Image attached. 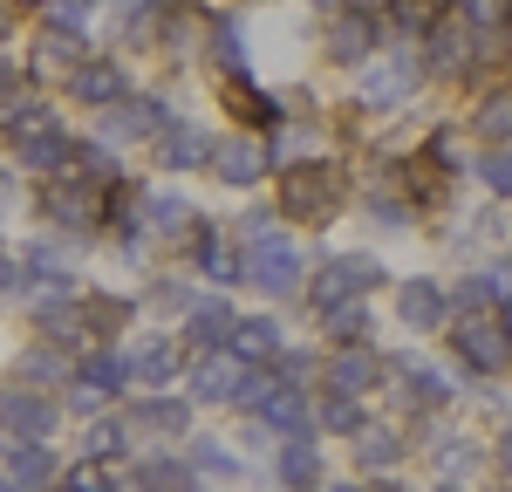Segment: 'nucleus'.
Listing matches in <instances>:
<instances>
[{
	"label": "nucleus",
	"mask_w": 512,
	"mask_h": 492,
	"mask_svg": "<svg viewBox=\"0 0 512 492\" xmlns=\"http://www.w3.org/2000/svg\"><path fill=\"white\" fill-rule=\"evenodd\" d=\"M62 89L76 96L82 110H117V103H123V89H130V82H123V62H117V55H89V62H82L76 76L62 82Z\"/></svg>",
	"instance_id": "nucleus-5"
},
{
	"label": "nucleus",
	"mask_w": 512,
	"mask_h": 492,
	"mask_svg": "<svg viewBox=\"0 0 512 492\" xmlns=\"http://www.w3.org/2000/svg\"><path fill=\"white\" fill-rule=\"evenodd\" d=\"M69 492H110V472L103 465H76L69 472Z\"/></svg>",
	"instance_id": "nucleus-26"
},
{
	"label": "nucleus",
	"mask_w": 512,
	"mask_h": 492,
	"mask_svg": "<svg viewBox=\"0 0 512 492\" xmlns=\"http://www.w3.org/2000/svg\"><path fill=\"white\" fill-rule=\"evenodd\" d=\"M212 171H219L226 185H239V192H246V185H260V171H267V151H260L253 137H233V144H219V151H212Z\"/></svg>",
	"instance_id": "nucleus-12"
},
{
	"label": "nucleus",
	"mask_w": 512,
	"mask_h": 492,
	"mask_svg": "<svg viewBox=\"0 0 512 492\" xmlns=\"http://www.w3.org/2000/svg\"><path fill=\"white\" fill-rule=\"evenodd\" d=\"M444 308H451V294H444V281H431V274H410V281L396 287V322L417 328V335L444 328Z\"/></svg>",
	"instance_id": "nucleus-6"
},
{
	"label": "nucleus",
	"mask_w": 512,
	"mask_h": 492,
	"mask_svg": "<svg viewBox=\"0 0 512 492\" xmlns=\"http://www.w3.org/2000/svg\"><path fill=\"white\" fill-rule=\"evenodd\" d=\"M328 55L335 62H369L376 55V14H362V7H349V14H335V28H328Z\"/></svg>",
	"instance_id": "nucleus-10"
},
{
	"label": "nucleus",
	"mask_w": 512,
	"mask_h": 492,
	"mask_svg": "<svg viewBox=\"0 0 512 492\" xmlns=\"http://www.w3.org/2000/svg\"><path fill=\"white\" fill-rule=\"evenodd\" d=\"M499 458H506V472H512V431H506V438H499Z\"/></svg>",
	"instance_id": "nucleus-30"
},
{
	"label": "nucleus",
	"mask_w": 512,
	"mask_h": 492,
	"mask_svg": "<svg viewBox=\"0 0 512 492\" xmlns=\"http://www.w3.org/2000/svg\"><path fill=\"white\" fill-rule=\"evenodd\" d=\"M76 171H82V178H96V185H110V178H117L110 144H76Z\"/></svg>",
	"instance_id": "nucleus-22"
},
{
	"label": "nucleus",
	"mask_w": 512,
	"mask_h": 492,
	"mask_svg": "<svg viewBox=\"0 0 512 492\" xmlns=\"http://www.w3.org/2000/svg\"><path fill=\"white\" fill-rule=\"evenodd\" d=\"M0 287H21V260L14 253H0Z\"/></svg>",
	"instance_id": "nucleus-29"
},
{
	"label": "nucleus",
	"mask_w": 512,
	"mask_h": 492,
	"mask_svg": "<svg viewBox=\"0 0 512 492\" xmlns=\"http://www.w3.org/2000/svg\"><path fill=\"white\" fill-rule=\"evenodd\" d=\"M233 308H226V301H198L192 308V335L198 342H233Z\"/></svg>",
	"instance_id": "nucleus-19"
},
{
	"label": "nucleus",
	"mask_w": 512,
	"mask_h": 492,
	"mask_svg": "<svg viewBox=\"0 0 512 492\" xmlns=\"http://www.w3.org/2000/svg\"><path fill=\"white\" fill-rule=\"evenodd\" d=\"M328 383H335L342 397L376 390V356H369V349H342V356H335V369H328Z\"/></svg>",
	"instance_id": "nucleus-15"
},
{
	"label": "nucleus",
	"mask_w": 512,
	"mask_h": 492,
	"mask_svg": "<svg viewBox=\"0 0 512 492\" xmlns=\"http://www.w3.org/2000/svg\"><path fill=\"white\" fill-rule=\"evenodd\" d=\"M144 219H151L158 233H192L198 226V212L178 199V192H151V199H144Z\"/></svg>",
	"instance_id": "nucleus-16"
},
{
	"label": "nucleus",
	"mask_w": 512,
	"mask_h": 492,
	"mask_svg": "<svg viewBox=\"0 0 512 492\" xmlns=\"http://www.w3.org/2000/svg\"><path fill=\"white\" fill-rule=\"evenodd\" d=\"M246 246H253V253H246V281L260 287V294H294V287H301V253L287 240H274V226L253 233Z\"/></svg>",
	"instance_id": "nucleus-3"
},
{
	"label": "nucleus",
	"mask_w": 512,
	"mask_h": 492,
	"mask_svg": "<svg viewBox=\"0 0 512 492\" xmlns=\"http://www.w3.org/2000/svg\"><path fill=\"white\" fill-rule=\"evenodd\" d=\"M0 123H7V151H14V164H28V171H41V178H62V171L76 164V137L62 130L55 110H41V103H14Z\"/></svg>",
	"instance_id": "nucleus-1"
},
{
	"label": "nucleus",
	"mask_w": 512,
	"mask_h": 492,
	"mask_svg": "<svg viewBox=\"0 0 512 492\" xmlns=\"http://www.w3.org/2000/svg\"><path fill=\"white\" fill-rule=\"evenodd\" d=\"M14 7H55V0H14Z\"/></svg>",
	"instance_id": "nucleus-32"
},
{
	"label": "nucleus",
	"mask_w": 512,
	"mask_h": 492,
	"mask_svg": "<svg viewBox=\"0 0 512 492\" xmlns=\"http://www.w3.org/2000/svg\"><path fill=\"white\" fill-rule=\"evenodd\" d=\"M342 164L335 158H294L280 164V219H294V226H328L335 219V205H342Z\"/></svg>",
	"instance_id": "nucleus-2"
},
{
	"label": "nucleus",
	"mask_w": 512,
	"mask_h": 492,
	"mask_svg": "<svg viewBox=\"0 0 512 492\" xmlns=\"http://www.w3.org/2000/svg\"><path fill=\"white\" fill-rule=\"evenodd\" d=\"M48 14H55V28H82V14H89V0H55Z\"/></svg>",
	"instance_id": "nucleus-28"
},
{
	"label": "nucleus",
	"mask_w": 512,
	"mask_h": 492,
	"mask_svg": "<svg viewBox=\"0 0 512 492\" xmlns=\"http://www.w3.org/2000/svg\"><path fill=\"white\" fill-rule=\"evenodd\" d=\"M123 376H130V356H110V349L82 363V383H89L96 397H117V390H123Z\"/></svg>",
	"instance_id": "nucleus-18"
},
{
	"label": "nucleus",
	"mask_w": 512,
	"mask_h": 492,
	"mask_svg": "<svg viewBox=\"0 0 512 492\" xmlns=\"http://www.w3.org/2000/svg\"><path fill=\"white\" fill-rule=\"evenodd\" d=\"M478 178H485L492 192H512V144H499V151H485V158H478Z\"/></svg>",
	"instance_id": "nucleus-23"
},
{
	"label": "nucleus",
	"mask_w": 512,
	"mask_h": 492,
	"mask_svg": "<svg viewBox=\"0 0 512 492\" xmlns=\"http://www.w3.org/2000/svg\"><path fill=\"white\" fill-rule=\"evenodd\" d=\"M369 287H383V267H376L369 253H335V260L321 267V281H315V308L328 315V308H342V301L369 294Z\"/></svg>",
	"instance_id": "nucleus-4"
},
{
	"label": "nucleus",
	"mask_w": 512,
	"mask_h": 492,
	"mask_svg": "<svg viewBox=\"0 0 512 492\" xmlns=\"http://www.w3.org/2000/svg\"><path fill=\"white\" fill-rule=\"evenodd\" d=\"M478 137L499 151V144H512V89H499V96H485L478 103Z\"/></svg>",
	"instance_id": "nucleus-17"
},
{
	"label": "nucleus",
	"mask_w": 512,
	"mask_h": 492,
	"mask_svg": "<svg viewBox=\"0 0 512 492\" xmlns=\"http://www.w3.org/2000/svg\"><path fill=\"white\" fill-rule=\"evenodd\" d=\"M130 369H137V376H151V383H164V376H178V349H171V342H151Z\"/></svg>",
	"instance_id": "nucleus-21"
},
{
	"label": "nucleus",
	"mask_w": 512,
	"mask_h": 492,
	"mask_svg": "<svg viewBox=\"0 0 512 492\" xmlns=\"http://www.w3.org/2000/svg\"><path fill=\"white\" fill-rule=\"evenodd\" d=\"M219 96H226V110H233L246 130H280V96H267L253 76H219Z\"/></svg>",
	"instance_id": "nucleus-8"
},
{
	"label": "nucleus",
	"mask_w": 512,
	"mask_h": 492,
	"mask_svg": "<svg viewBox=\"0 0 512 492\" xmlns=\"http://www.w3.org/2000/svg\"><path fill=\"white\" fill-rule=\"evenodd\" d=\"M103 130L110 137H164V130H178V117H171V103H158V96H130V103L110 110Z\"/></svg>",
	"instance_id": "nucleus-9"
},
{
	"label": "nucleus",
	"mask_w": 512,
	"mask_h": 492,
	"mask_svg": "<svg viewBox=\"0 0 512 492\" xmlns=\"http://www.w3.org/2000/svg\"><path fill=\"white\" fill-rule=\"evenodd\" d=\"M321 417H328V424H342V431H349V424H362V410H355L349 397H328V404H321Z\"/></svg>",
	"instance_id": "nucleus-27"
},
{
	"label": "nucleus",
	"mask_w": 512,
	"mask_h": 492,
	"mask_svg": "<svg viewBox=\"0 0 512 492\" xmlns=\"http://www.w3.org/2000/svg\"><path fill=\"white\" fill-rule=\"evenodd\" d=\"M451 349H458L478 376H499L506 356H512V335L499 322H458V328H451Z\"/></svg>",
	"instance_id": "nucleus-7"
},
{
	"label": "nucleus",
	"mask_w": 512,
	"mask_h": 492,
	"mask_svg": "<svg viewBox=\"0 0 512 492\" xmlns=\"http://www.w3.org/2000/svg\"><path fill=\"white\" fill-rule=\"evenodd\" d=\"M41 212H48V219H55V226H89V212H96V199H89V192H82V185H48V192H41Z\"/></svg>",
	"instance_id": "nucleus-14"
},
{
	"label": "nucleus",
	"mask_w": 512,
	"mask_h": 492,
	"mask_svg": "<svg viewBox=\"0 0 512 492\" xmlns=\"http://www.w3.org/2000/svg\"><path fill=\"white\" fill-rule=\"evenodd\" d=\"M280 479H287V486H315V445L287 451V458H280Z\"/></svg>",
	"instance_id": "nucleus-24"
},
{
	"label": "nucleus",
	"mask_w": 512,
	"mask_h": 492,
	"mask_svg": "<svg viewBox=\"0 0 512 492\" xmlns=\"http://www.w3.org/2000/svg\"><path fill=\"white\" fill-rule=\"evenodd\" d=\"M212 151H219V144H212L205 130H192V123H178V130L158 137V164L164 171H198V164H212Z\"/></svg>",
	"instance_id": "nucleus-11"
},
{
	"label": "nucleus",
	"mask_w": 512,
	"mask_h": 492,
	"mask_svg": "<svg viewBox=\"0 0 512 492\" xmlns=\"http://www.w3.org/2000/svg\"><path fill=\"white\" fill-rule=\"evenodd\" d=\"M499 328H506V335H512V301H506V308H499Z\"/></svg>",
	"instance_id": "nucleus-31"
},
{
	"label": "nucleus",
	"mask_w": 512,
	"mask_h": 492,
	"mask_svg": "<svg viewBox=\"0 0 512 492\" xmlns=\"http://www.w3.org/2000/svg\"><path fill=\"white\" fill-rule=\"evenodd\" d=\"M226 349H233L239 363H274V356H280V328L267 322V315H253V322L233 328V342H226Z\"/></svg>",
	"instance_id": "nucleus-13"
},
{
	"label": "nucleus",
	"mask_w": 512,
	"mask_h": 492,
	"mask_svg": "<svg viewBox=\"0 0 512 492\" xmlns=\"http://www.w3.org/2000/svg\"><path fill=\"white\" fill-rule=\"evenodd\" d=\"M0 417H14L21 431H48V404H28V397H7V404H0Z\"/></svg>",
	"instance_id": "nucleus-25"
},
{
	"label": "nucleus",
	"mask_w": 512,
	"mask_h": 492,
	"mask_svg": "<svg viewBox=\"0 0 512 492\" xmlns=\"http://www.w3.org/2000/svg\"><path fill=\"white\" fill-rule=\"evenodd\" d=\"M328 335H335L342 349H355V342L369 335V308H362V301H342V308H328Z\"/></svg>",
	"instance_id": "nucleus-20"
}]
</instances>
